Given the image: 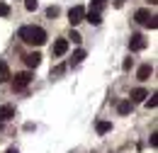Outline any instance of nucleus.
Returning <instances> with one entry per match:
<instances>
[{"label":"nucleus","instance_id":"obj_18","mask_svg":"<svg viewBox=\"0 0 158 153\" xmlns=\"http://www.w3.org/2000/svg\"><path fill=\"white\" fill-rule=\"evenodd\" d=\"M59 7H56V5H51V7H49V10H46V17H59Z\"/></svg>","mask_w":158,"mask_h":153},{"label":"nucleus","instance_id":"obj_19","mask_svg":"<svg viewBox=\"0 0 158 153\" xmlns=\"http://www.w3.org/2000/svg\"><path fill=\"white\" fill-rule=\"evenodd\" d=\"M68 39H73V44H80V41H83V37H80V34L76 32V29H71V34H68Z\"/></svg>","mask_w":158,"mask_h":153},{"label":"nucleus","instance_id":"obj_16","mask_svg":"<svg viewBox=\"0 0 158 153\" xmlns=\"http://www.w3.org/2000/svg\"><path fill=\"white\" fill-rule=\"evenodd\" d=\"M156 93H153V95H148V100H143V102H146V107H148V110H153V107H156L158 105V100H156Z\"/></svg>","mask_w":158,"mask_h":153},{"label":"nucleus","instance_id":"obj_20","mask_svg":"<svg viewBox=\"0 0 158 153\" xmlns=\"http://www.w3.org/2000/svg\"><path fill=\"white\" fill-rule=\"evenodd\" d=\"M7 15H10V5L0 2V17H7Z\"/></svg>","mask_w":158,"mask_h":153},{"label":"nucleus","instance_id":"obj_27","mask_svg":"<svg viewBox=\"0 0 158 153\" xmlns=\"http://www.w3.org/2000/svg\"><path fill=\"white\" fill-rule=\"evenodd\" d=\"M0 129H2V122H0Z\"/></svg>","mask_w":158,"mask_h":153},{"label":"nucleus","instance_id":"obj_12","mask_svg":"<svg viewBox=\"0 0 158 153\" xmlns=\"http://www.w3.org/2000/svg\"><path fill=\"white\" fill-rule=\"evenodd\" d=\"M7 78H10V66H7V61L0 58V83H5Z\"/></svg>","mask_w":158,"mask_h":153},{"label":"nucleus","instance_id":"obj_6","mask_svg":"<svg viewBox=\"0 0 158 153\" xmlns=\"http://www.w3.org/2000/svg\"><path fill=\"white\" fill-rule=\"evenodd\" d=\"M51 51H54V56H63V54L68 51V39H56Z\"/></svg>","mask_w":158,"mask_h":153},{"label":"nucleus","instance_id":"obj_25","mask_svg":"<svg viewBox=\"0 0 158 153\" xmlns=\"http://www.w3.org/2000/svg\"><path fill=\"white\" fill-rule=\"evenodd\" d=\"M124 2H127V0H114V5H117V7H122Z\"/></svg>","mask_w":158,"mask_h":153},{"label":"nucleus","instance_id":"obj_3","mask_svg":"<svg viewBox=\"0 0 158 153\" xmlns=\"http://www.w3.org/2000/svg\"><path fill=\"white\" fill-rule=\"evenodd\" d=\"M83 17H85V10H83V5H73V7L68 10V22H71V27L80 24V22H83Z\"/></svg>","mask_w":158,"mask_h":153},{"label":"nucleus","instance_id":"obj_1","mask_svg":"<svg viewBox=\"0 0 158 153\" xmlns=\"http://www.w3.org/2000/svg\"><path fill=\"white\" fill-rule=\"evenodd\" d=\"M20 39L29 46H41L46 41V32L41 27H34V24H24V27H20Z\"/></svg>","mask_w":158,"mask_h":153},{"label":"nucleus","instance_id":"obj_14","mask_svg":"<svg viewBox=\"0 0 158 153\" xmlns=\"http://www.w3.org/2000/svg\"><path fill=\"white\" fill-rule=\"evenodd\" d=\"M112 131V122H98V134H107Z\"/></svg>","mask_w":158,"mask_h":153},{"label":"nucleus","instance_id":"obj_9","mask_svg":"<svg viewBox=\"0 0 158 153\" xmlns=\"http://www.w3.org/2000/svg\"><path fill=\"white\" fill-rule=\"evenodd\" d=\"M24 63H27L29 68H37L41 63V54H37V51H34V54H27V56H24Z\"/></svg>","mask_w":158,"mask_h":153},{"label":"nucleus","instance_id":"obj_24","mask_svg":"<svg viewBox=\"0 0 158 153\" xmlns=\"http://www.w3.org/2000/svg\"><path fill=\"white\" fill-rule=\"evenodd\" d=\"M122 68H124V71H129V68H131V58H127V61L122 63Z\"/></svg>","mask_w":158,"mask_h":153},{"label":"nucleus","instance_id":"obj_26","mask_svg":"<svg viewBox=\"0 0 158 153\" xmlns=\"http://www.w3.org/2000/svg\"><path fill=\"white\" fill-rule=\"evenodd\" d=\"M5 153H20V151H17V148H7Z\"/></svg>","mask_w":158,"mask_h":153},{"label":"nucleus","instance_id":"obj_10","mask_svg":"<svg viewBox=\"0 0 158 153\" xmlns=\"http://www.w3.org/2000/svg\"><path fill=\"white\" fill-rule=\"evenodd\" d=\"M151 73H153V66H148V63H146V66H141V68H139L136 78H139V80H148Z\"/></svg>","mask_w":158,"mask_h":153},{"label":"nucleus","instance_id":"obj_8","mask_svg":"<svg viewBox=\"0 0 158 153\" xmlns=\"http://www.w3.org/2000/svg\"><path fill=\"white\" fill-rule=\"evenodd\" d=\"M146 97H148V90H143V88H134L129 100H131V102H143Z\"/></svg>","mask_w":158,"mask_h":153},{"label":"nucleus","instance_id":"obj_13","mask_svg":"<svg viewBox=\"0 0 158 153\" xmlns=\"http://www.w3.org/2000/svg\"><path fill=\"white\" fill-rule=\"evenodd\" d=\"M83 19H88V22H90L93 27H98L100 22H102V17H100V12H95V10H90V12H88V15H85Z\"/></svg>","mask_w":158,"mask_h":153},{"label":"nucleus","instance_id":"obj_4","mask_svg":"<svg viewBox=\"0 0 158 153\" xmlns=\"http://www.w3.org/2000/svg\"><path fill=\"white\" fill-rule=\"evenodd\" d=\"M29 83H32V73H29V71H24V73H17V76H15L12 88H15V90H24Z\"/></svg>","mask_w":158,"mask_h":153},{"label":"nucleus","instance_id":"obj_11","mask_svg":"<svg viewBox=\"0 0 158 153\" xmlns=\"http://www.w3.org/2000/svg\"><path fill=\"white\" fill-rule=\"evenodd\" d=\"M131 105H134L131 100H122V102L117 105V112L119 114H129V112H131Z\"/></svg>","mask_w":158,"mask_h":153},{"label":"nucleus","instance_id":"obj_17","mask_svg":"<svg viewBox=\"0 0 158 153\" xmlns=\"http://www.w3.org/2000/svg\"><path fill=\"white\" fill-rule=\"evenodd\" d=\"M24 7L32 12V10H37V7H39V2H37V0H24Z\"/></svg>","mask_w":158,"mask_h":153},{"label":"nucleus","instance_id":"obj_21","mask_svg":"<svg viewBox=\"0 0 158 153\" xmlns=\"http://www.w3.org/2000/svg\"><path fill=\"white\" fill-rule=\"evenodd\" d=\"M148 143H151V146H153V148H156V146H158V134H156V131H153V134H151V139H148Z\"/></svg>","mask_w":158,"mask_h":153},{"label":"nucleus","instance_id":"obj_7","mask_svg":"<svg viewBox=\"0 0 158 153\" xmlns=\"http://www.w3.org/2000/svg\"><path fill=\"white\" fill-rule=\"evenodd\" d=\"M15 117V107L12 105H2L0 107V122H10Z\"/></svg>","mask_w":158,"mask_h":153},{"label":"nucleus","instance_id":"obj_15","mask_svg":"<svg viewBox=\"0 0 158 153\" xmlns=\"http://www.w3.org/2000/svg\"><path fill=\"white\" fill-rule=\"evenodd\" d=\"M83 58H85V51H83V49H78V51L73 54V58H71V63H73V66H78Z\"/></svg>","mask_w":158,"mask_h":153},{"label":"nucleus","instance_id":"obj_5","mask_svg":"<svg viewBox=\"0 0 158 153\" xmlns=\"http://www.w3.org/2000/svg\"><path fill=\"white\" fill-rule=\"evenodd\" d=\"M129 49H131V51H143V49H146V39H143V34H131V39H129Z\"/></svg>","mask_w":158,"mask_h":153},{"label":"nucleus","instance_id":"obj_23","mask_svg":"<svg viewBox=\"0 0 158 153\" xmlns=\"http://www.w3.org/2000/svg\"><path fill=\"white\" fill-rule=\"evenodd\" d=\"M90 2H93V7H102V5L107 2V0H90Z\"/></svg>","mask_w":158,"mask_h":153},{"label":"nucleus","instance_id":"obj_2","mask_svg":"<svg viewBox=\"0 0 158 153\" xmlns=\"http://www.w3.org/2000/svg\"><path fill=\"white\" fill-rule=\"evenodd\" d=\"M134 19H136L139 24H143V27H151V29H156V27H158L156 17H153L148 10H136V12H134Z\"/></svg>","mask_w":158,"mask_h":153},{"label":"nucleus","instance_id":"obj_22","mask_svg":"<svg viewBox=\"0 0 158 153\" xmlns=\"http://www.w3.org/2000/svg\"><path fill=\"white\" fill-rule=\"evenodd\" d=\"M63 71H66V66H56V68H54V71H51V76H61V73H63Z\"/></svg>","mask_w":158,"mask_h":153}]
</instances>
